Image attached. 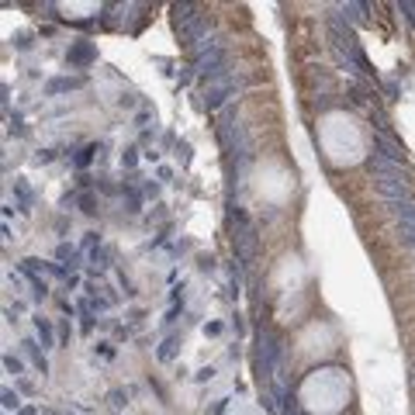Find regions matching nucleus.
Returning a JSON list of instances; mask_svg holds the SVG:
<instances>
[{
  "label": "nucleus",
  "mask_w": 415,
  "mask_h": 415,
  "mask_svg": "<svg viewBox=\"0 0 415 415\" xmlns=\"http://www.w3.org/2000/svg\"><path fill=\"white\" fill-rule=\"evenodd\" d=\"M374 156H377V159H384V163H395V166H402V159H405V149H402L398 142H391L388 135H374Z\"/></svg>",
  "instance_id": "f257e3e1"
},
{
  "label": "nucleus",
  "mask_w": 415,
  "mask_h": 415,
  "mask_svg": "<svg viewBox=\"0 0 415 415\" xmlns=\"http://www.w3.org/2000/svg\"><path fill=\"white\" fill-rule=\"evenodd\" d=\"M94 59V49L90 45H73L69 49V63H90Z\"/></svg>",
  "instance_id": "f03ea898"
},
{
  "label": "nucleus",
  "mask_w": 415,
  "mask_h": 415,
  "mask_svg": "<svg viewBox=\"0 0 415 415\" xmlns=\"http://www.w3.org/2000/svg\"><path fill=\"white\" fill-rule=\"evenodd\" d=\"M402 242L415 249V221H409V218H402Z\"/></svg>",
  "instance_id": "7ed1b4c3"
},
{
  "label": "nucleus",
  "mask_w": 415,
  "mask_h": 415,
  "mask_svg": "<svg viewBox=\"0 0 415 415\" xmlns=\"http://www.w3.org/2000/svg\"><path fill=\"white\" fill-rule=\"evenodd\" d=\"M35 325H38V336H42V346H52V329H49V322L35 318Z\"/></svg>",
  "instance_id": "20e7f679"
},
{
  "label": "nucleus",
  "mask_w": 415,
  "mask_h": 415,
  "mask_svg": "<svg viewBox=\"0 0 415 415\" xmlns=\"http://www.w3.org/2000/svg\"><path fill=\"white\" fill-rule=\"evenodd\" d=\"M94 152H97V145H87V149L76 156V163H80V166H83V163H90V156H94Z\"/></svg>",
  "instance_id": "39448f33"
},
{
  "label": "nucleus",
  "mask_w": 415,
  "mask_h": 415,
  "mask_svg": "<svg viewBox=\"0 0 415 415\" xmlns=\"http://www.w3.org/2000/svg\"><path fill=\"white\" fill-rule=\"evenodd\" d=\"M3 367H7L10 374H21V360H14V356H3Z\"/></svg>",
  "instance_id": "423d86ee"
},
{
  "label": "nucleus",
  "mask_w": 415,
  "mask_h": 415,
  "mask_svg": "<svg viewBox=\"0 0 415 415\" xmlns=\"http://www.w3.org/2000/svg\"><path fill=\"white\" fill-rule=\"evenodd\" d=\"M21 402H17V395L14 391H3V409H17Z\"/></svg>",
  "instance_id": "0eeeda50"
}]
</instances>
